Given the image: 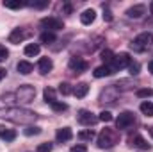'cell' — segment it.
Returning <instances> with one entry per match:
<instances>
[{"label": "cell", "mask_w": 153, "mask_h": 152, "mask_svg": "<svg viewBox=\"0 0 153 152\" xmlns=\"http://www.w3.org/2000/svg\"><path fill=\"white\" fill-rule=\"evenodd\" d=\"M102 61L103 63H112V59H114V54H112V50H109V48H105V50H102Z\"/></svg>", "instance_id": "26"}, {"label": "cell", "mask_w": 153, "mask_h": 152, "mask_svg": "<svg viewBox=\"0 0 153 152\" xmlns=\"http://www.w3.org/2000/svg\"><path fill=\"white\" fill-rule=\"evenodd\" d=\"M29 5V2H22V0H4V7L7 9H22Z\"/></svg>", "instance_id": "17"}, {"label": "cell", "mask_w": 153, "mask_h": 152, "mask_svg": "<svg viewBox=\"0 0 153 152\" xmlns=\"http://www.w3.org/2000/svg\"><path fill=\"white\" fill-rule=\"evenodd\" d=\"M130 141H132V145H135V147H139V149H143V150L150 149V143H148L141 134H135L134 138H130Z\"/></svg>", "instance_id": "16"}, {"label": "cell", "mask_w": 153, "mask_h": 152, "mask_svg": "<svg viewBox=\"0 0 153 152\" xmlns=\"http://www.w3.org/2000/svg\"><path fill=\"white\" fill-rule=\"evenodd\" d=\"M70 68L76 72V74H82V72H85L87 68H89V65H87V61L85 59H82V57H78V56H73L71 59H70Z\"/></svg>", "instance_id": "7"}, {"label": "cell", "mask_w": 153, "mask_h": 152, "mask_svg": "<svg viewBox=\"0 0 153 152\" xmlns=\"http://www.w3.org/2000/svg\"><path fill=\"white\" fill-rule=\"evenodd\" d=\"M137 97H139V99H148V97H153V90H152V88L137 90Z\"/></svg>", "instance_id": "27"}, {"label": "cell", "mask_w": 153, "mask_h": 152, "mask_svg": "<svg viewBox=\"0 0 153 152\" xmlns=\"http://www.w3.org/2000/svg\"><path fill=\"white\" fill-rule=\"evenodd\" d=\"M150 134H152V138H153V127H150Z\"/></svg>", "instance_id": "41"}, {"label": "cell", "mask_w": 153, "mask_h": 152, "mask_svg": "<svg viewBox=\"0 0 153 152\" xmlns=\"http://www.w3.org/2000/svg\"><path fill=\"white\" fill-rule=\"evenodd\" d=\"M87 93H89V86L85 82H78L75 88H73V95H75L76 99H84Z\"/></svg>", "instance_id": "15"}, {"label": "cell", "mask_w": 153, "mask_h": 152, "mask_svg": "<svg viewBox=\"0 0 153 152\" xmlns=\"http://www.w3.org/2000/svg\"><path fill=\"white\" fill-rule=\"evenodd\" d=\"M39 39H41V43L50 45V43H53V41H55V34H53V32H43V34L39 36Z\"/></svg>", "instance_id": "25"}, {"label": "cell", "mask_w": 153, "mask_h": 152, "mask_svg": "<svg viewBox=\"0 0 153 152\" xmlns=\"http://www.w3.org/2000/svg\"><path fill=\"white\" fill-rule=\"evenodd\" d=\"M152 45H153V36L150 34V32L139 34L137 38H134V41L130 43V47H132L134 52H146Z\"/></svg>", "instance_id": "2"}, {"label": "cell", "mask_w": 153, "mask_h": 152, "mask_svg": "<svg viewBox=\"0 0 153 152\" xmlns=\"http://www.w3.org/2000/svg\"><path fill=\"white\" fill-rule=\"evenodd\" d=\"M50 106H52V109H53L55 113H62V111H66V109H68V104H64V102H59V100L52 102Z\"/></svg>", "instance_id": "24"}, {"label": "cell", "mask_w": 153, "mask_h": 152, "mask_svg": "<svg viewBox=\"0 0 153 152\" xmlns=\"http://www.w3.org/2000/svg\"><path fill=\"white\" fill-rule=\"evenodd\" d=\"M144 11H146V7H144L143 4H137V5H134V7H130V9L126 11V16H128V18H141V16L144 14Z\"/></svg>", "instance_id": "11"}, {"label": "cell", "mask_w": 153, "mask_h": 152, "mask_svg": "<svg viewBox=\"0 0 153 152\" xmlns=\"http://www.w3.org/2000/svg\"><path fill=\"white\" fill-rule=\"evenodd\" d=\"M132 63V57H130V54H126V52H121V54H117L114 56V59H112V72L114 70H121V68H126L128 65Z\"/></svg>", "instance_id": "5"}, {"label": "cell", "mask_w": 153, "mask_h": 152, "mask_svg": "<svg viewBox=\"0 0 153 152\" xmlns=\"http://www.w3.org/2000/svg\"><path fill=\"white\" fill-rule=\"evenodd\" d=\"M150 13H152V14H153V2H152V4H150Z\"/></svg>", "instance_id": "40"}, {"label": "cell", "mask_w": 153, "mask_h": 152, "mask_svg": "<svg viewBox=\"0 0 153 152\" xmlns=\"http://www.w3.org/2000/svg\"><path fill=\"white\" fill-rule=\"evenodd\" d=\"M117 141H119V132H117L116 129H103V131L98 134V147H100V149L114 147Z\"/></svg>", "instance_id": "1"}, {"label": "cell", "mask_w": 153, "mask_h": 152, "mask_svg": "<svg viewBox=\"0 0 153 152\" xmlns=\"http://www.w3.org/2000/svg\"><path fill=\"white\" fill-rule=\"evenodd\" d=\"M70 152H87V149H85V145H75V147H71Z\"/></svg>", "instance_id": "35"}, {"label": "cell", "mask_w": 153, "mask_h": 152, "mask_svg": "<svg viewBox=\"0 0 153 152\" xmlns=\"http://www.w3.org/2000/svg\"><path fill=\"white\" fill-rule=\"evenodd\" d=\"M38 152H52V143L46 141V143H39L38 145Z\"/></svg>", "instance_id": "31"}, {"label": "cell", "mask_w": 153, "mask_h": 152, "mask_svg": "<svg viewBox=\"0 0 153 152\" xmlns=\"http://www.w3.org/2000/svg\"><path fill=\"white\" fill-rule=\"evenodd\" d=\"M148 70L153 74V61H150V63H148Z\"/></svg>", "instance_id": "39"}, {"label": "cell", "mask_w": 153, "mask_h": 152, "mask_svg": "<svg viewBox=\"0 0 153 152\" xmlns=\"http://www.w3.org/2000/svg\"><path fill=\"white\" fill-rule=\"evenodd\" d=\"M103 20H105V22H112V20H114L111 9H103Z\"/></svg>", "instance_id": "34"}, {"label": "cell", "mask_w": 153, "mask_h": 152, "mask_svg": "<svg viewBox=\"0 0 153 152\" xmlns=\"http://www.w3.org/2000/svg\"><path fill=\"white\" fill-rule=\"evenodd\" d=\"M18 72L22 74V75H29L32 70H34V66H32V63H29V61H20L18 63Z\"/></svg>", "instance_id": "18"}, {"label": "cell", "mask_w": 153, "mask_h": 152, "mask_svg": "<svg viewBox=\"0 0 153 152\" xmlns=\"http://www.w3.org/2000/svg\"><path fill=\"white\" fill-rule=\"evenodd\" d=\"M94 18H96V11H94V9H85V11L80 14V22H82L84 25H91V23L94 22Z\"/></svg>", "instance_id": "12"}, {"label": "cell", "mask_w": 153, "mask_h": 152, "mask_svg": "<svg viewBox=\"0 0 153 152\" xmlns=\"http://www.w3.org/2000/svg\"><path fill=\"white\" fill-rule=\"evenodd\" d=\"M0 138L5 140V141H13V140H16V131L7 129L5 125H0Z\"/></svg>", "instance_id": "14"}, {"label": "cell", "mask_w": 153, "mask_h": 152, "mask_svg": "<svg viewBox=\"0 0 153 152\" xmlns=\"http://www.w3.org/2000/svg\"><path fill=\"white\" fill-rule=\"evenodd\" d=\"M139 68H141V66H139V63H134V61H132V63L128 65V70H130V74H132V75H137V74H139Z\"/></svg>", "instance_id": "32"}, {"label": "cell", "mask_w": 153, "mask_h": 152, "mask_svg": "<svg viewBox=\"0 0 153 152\" xmlns=\"http://www.w3.org/2000/svg\"><path fill=\"white\" fill-rule=\"evenodd\" d=\"M64 11H66V13H71V5H70V4H66V5H64Z\"/></svg>", "instance_id": "38"}, {"label": "cell", "mask_w": 153, "mask_h": 152, "mask_svg": "<svg viewBox=\"0 0 153 152\" xmlns=\"http://www.w3.org/2000/svg\"><path fill=\"white\" fill-rule=\"evenodd\" d=\"M78 138H80L82 141H91V140L94 138V131H93V129H84V131L78 132Z\"/></svg>", "instance_id": "21"}, {"label": "cell", "mask_w": 153, "mask_h": 152, "mask_svg": "<svg viewBox=\"0 0 153 152\" xmlns=\"http://www.w3.org/2000/svg\"><path fill=\"white\" fill-rule=\"evenodd\" d=\"M59 93H62V95H70V93H73L71 84H68V82H61V84H59Z\"/></svg>", "instance_id": "28"}, {"label": "cell", "mask_w": 153, "mask_h": 152, "mask_svg": "<svg viewBox=\"0 0 153 152\" xmlns=\"http://www.w3.org/2000/svg\"><path fill=\"white\" fill-rule=\"evenodd\" d=\"M134 122H135L134 113H130V111H123V113L116 118V129H128V127L134 125Z\"/></svg>", "instance_id": "4"}, {"label": "cell", "mask_w": 153, "mask_h": 152, "mask_svg": "<svg viewBox=\"0 0 153 152\" xmlns=\"http://www.w3.org/2000/svg\"><path fill=\"white\" fill-rule=\"evenodd\" d=\"M39 50H41V47H39L38 43H29L27 47H25V56H29V57H34V56H38Z\"/></svg>", "instance_id": "20"}, {"label": "cell", "mask_w": 153, "mask_h": 152, "mask_svg": "<svg viewBox=\"0 0 153 152\" xmlns=\"http://www.w3.org/2000/svg\"><path fill=\"white\" fill-rule=\"evenodd\" d=\"M78 122H80V123H84V125H89V127H91V125H94V123L98 122V118L91 113V111L82 109V111L78 113Z\"/></svg>", "instance_id": "8"}, {"label": "cell", "mask_w": 153, "mask_h": 152, "mask_svg": "<svg viewBox=\"0 0 153 152\" xmlns=\"http://www.w3.org/2000/svg\"><path fill=\"white\" fill-rule=\"evenodd\" d=\"M16 97H18L20 102H32L34 97H36V88H32V86H29V84L20 86L18 91H16Z\"/></svg>", "instance_id": "3"}, {"label": "cell", "mask_w": 153, "mask_h": 152, "mask_svg": "<svg viewBox=\"0 0 153 152\" xmlns=\"http://www.w3.org/2000/svg\"><path fill=\"white\" fill-rule=\"evenodd\" d=\"M111 74H114V72H112V68H111V66H107V65H103V66H98V68L94 70V77H96V79L109 77Z\"/></svg>", "instance_id": "19"}, {"label": "cell", "mask_w": 153, "mask_h": 152, "mask_svg": "<svg viewBox=\"0 0 153 152\" xmlns=\"http://www.w3.org/2000/svg\"><path fill=\"white\" fill-rule=\"evenodd\" d=\"M32 5H34V7H38V9H43V7H46V5H48V0H43V2H34Z\"/></svg>", "instance_id": "36"}, {"label": "cell", "mask_w": 153, "mask_h": 152, "mask_svg": "<svg viewBox=\"0 0 153 152\" xmlns=\"http://www.w3.org/2000/svg\"><path fill=\"white\" fill-rule=\"evenodd\" d=\"M98 120H100V122L109 123V122H112V113H111V111H102L100 116H98Z\"/></svg>", "instance_id": "30"}, {"label": "cell", "mask_w": 153, "mask_h": 152, "mask_svg": "<svg viewBox=\"0 0 153 152\" xmlns=\"http://www.w3.org/2000/svg\"><path fill=\"white\" fill-rule=\"evenodd\" d=\"M43 97H45V100H46L48 104L55 102V90H53V88H45V91H43Z\"/></svg>", "instance_id": "22"}, {"label": "cell", "mask_w": 153, "mask_h": 152, "mask_svg": "<svg viewBox=\"0 0 153 152\" xmlns=\"http://www.w3.org/2000/svg\"><path fill=\"white\" fill-rule=\"evenodd\" d=\"M7 56H9L7 48H5L4 45H0V63H2V61H5V59H7Z\"/></svg>", "instance_id": "33"}, {"label": "cell", "mask_w": 153, "mask_h": 152, "mask_svg": "<svg viewBox=\"0 0 153 152\" xmlns=\"http://www.w3.org/2000/svg\"><path fill=\"white\" fill-rule=\"evenodd\" d=\"M5 74H7V72H5V68H0V81L5 77Z\"/></svg>", "instance_id": "37"}, {"label": "cell", "mask_w": 153, "mask_h": 152, "mask_svg": "<svg viewBox=\"0 0 153 152\" xmlns=\"http://www.w3.org/2000/svg\"><path fill=\"white\" fill-rule=\"evenodd\" d=\"M41 25H43L45 29H48V31H62V29H64V23H62V20H59V18H53V16L43 18V20H41Z\"/></svg>", "instance_id": "6"}, {"label": "cell", "mask_w": 153, "mask_h": 152, "mask_svg": "<svg viewBox=\"0 0 153 152\" xmlns=\"http://www.w3.org/2000/svg\"><path fill=\"white\" fill-rule=\"evenodd\" d=\"M23 132H25L27 136H36V134L41 132V129H39V127H34V125H29V127L23 129Z\"/></svg>", "instance_id": "29"}, {"label": "cell", "mask_w": 153, "mask_h": 152, "mask_svg": "<svg viewBox=\"0 0 153 152\" xmlns=\"http://www.w3.org/2000/svg\"><path fill=\"white\" fill-rule=\"evenodd\" d=\"M141 111H143V114H146V116H153V102L144 100L141 104Z\"/></svg>", "instance_id": "23"}, {"label": "cell", "mask_w": 153, "mask_h": 152, "mask_svg": "<svg viewBox=\"0 0 153 152\" xmlns=\"http://www.w3.org/2000/svg\"><path fill=\"white\" fill-rule=\"evenodd\" d=\"M25 38H27V32H25L23 29H14V31L9 34V41H11V43H14V45L22 43Z\"/></svg>", "instance_id": "10"}, {"label": "cell", "mask_w": 153, "mask_h": 152, "mask_svg": "<svg viewBox=\"0 0 153 152\" xmlns=\"http://www.w3.org/2000/svg\"><path fill=\"white\" fill-rule=\"evenodd\" d=\"M55 138H57V141H70L71 138H73V132H71V129L70 127H62V129H57V132H55Z\"/></svg>", "instance_id": "9"}, {"label": "cell", "mask_w": 153, "mask_h": 152, "mask_svg": "<svg viewBox=\"0 0 153 152\" xmlns=\"http://www.w3.org/2000/svg\"><path fill=\"white\" fill-rule=\"evenodd\" d=\"M39 72L43 74V75H46L48 72H52V68H53V63H52V59L50 57H41L39 59Z\"/></svg>", "instance_id": "13"}]
</instances>
